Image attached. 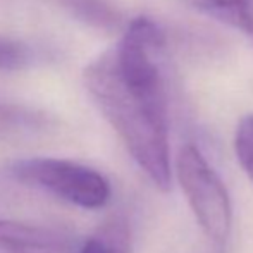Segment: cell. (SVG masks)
Here are the masks:
<instances>
[{
    "label": "cell",
    "instance_id": "cell-1",
    "mask_svg": "<svg viewBox=\"0 0 253 253\" xmlns=\"http://www.w3.org/2000/svg\"><path fill=\"white\" fill-rule=\"evenodd\" d=\"M83 81L134 162L160 191L170 190L167 105L157 103L127 88L114 69L109 50L86 66Z\"/></svg>",
    "mask_w": 253,
    "mask_h": 253
},
{
    "label": "cell",
    "instance_id": "cell-2",
    "mask_svg": "<svg viewBox=\"0 0 253 253\" xmlns=\"http://www.w3.org/2000/svg\"><path fill=\"white\" fill-rule=\"evenodd\" d=\"M176 174L203 234L213 247L224 250L233 229V207L226 184L193 143L181 147Z\"/></svg>",
    "mask_w": 253,
    "mask_h": 253
},
{
    "label": "cell",
    "instance_id": "cell-3",
    "mask_svg": "<svg viewBox=\"0 0 253 253\" xmlns=\"http://www.w3.org/2000/svg\"><path fill=\"white\" fill-rule=\"evenodd\" d=\"M9 169L19 183L86 210L105 207L112 195L109 179L102 172L74 160L31 157L16 160Z\"/></svg>",
    "mask_w": 253,
    "mask_h": 253
},
{
    "label": "cell",
    "instance_id": "cell-4",
    "mask_svg": "<svg viewBox=\"0 0 253 253\" xmlns=\"http://www.w3.org/2000/svg\"><path fill=\"white\" fill-rule=\"evenodd\" d=\"M74 247L64 229L0 219V253H73Z\"/></svg>",
    "mask_w": 253,
    "mask_h": 253
},
{
    "label": "cell",
    "instance_id": "cell-5",
    "mask_svg": "<svg viewBox=\"0 0 253 253\" xmlns=\"http://www.w3.org/2000/svg\"><path fill=\"white\" fill-rule=\"evenodd\" d=\"M197 12L240 31L253 43V0H183Z\"/></svg>",
    "mask_w": 253,
    "mask_h": 253
},
{
    "label": "cell",
    "instance_id": "cell-6",
    "mask_svg": "<svg viewBox=\"0 0 253 253\" xmlns=\"http://www.w3.org/2000/svg\"><path fill=\"white\" fill-rule=\"evenodd\" d=\"M74 17L102 30H112L119 26L121 14L107 0H57Z\"/></svg>",
    "mask_w": 253,
    "mask_h": 253
},
{
    "label": "cell",
    "instance_id": "cell-7",
    "mask_svg": "<svg viewBox=\"0 0 253 253\" xmlns=\"http://www.w3.org/2000/svg\"><path fill=\"white\" fill-rule=\"evenodd\" d=\"M127 231L123 222H110L98 234L88 238L76 253H127Z\"/></svg>",
    "mask_w": 253,
    "mask_h": 253
},
{
    "label": "cell",
    "instance_id": "cell-8",
    "mask_svg": "<svg viewBox=\"0 0 253 253\" xmlns=\"http://www.w3.org/2000/svg\"><path fill=\"white\" fill-rule=\"evenodd\" d=\"M234 153L241 169L253 181V114L240 121L234 133Z\"/></svg>",
    "mask_w": 253,
    "mask_h": 253
},
{
    "label": "cell",
    "instance_id": "cell-9",
    "mask_svg": "<svg viewBox=\"0 0 253 253\" xmlns=\"http://www.w3.org/2000/svg\"><path fill=\"white\" fill-rule=\"evenodd\" d=\"M30 52L23 43L0 38V71H12L26 66Z\"/></svg>",
    "mask_w": 253,
    "mask_h": 253
}]
</instances>
